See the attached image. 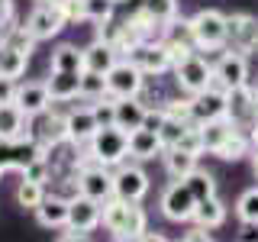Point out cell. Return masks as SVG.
Returning a JSON list of instances; mask_svg holds the SVG:
<instances>
[{
    "instance_id": "1",
    "label": "cell",
    "mask_w": 258,
    "mask_h": 242,
    "mask_svg": "<svg viewBox=\"0 0 258 242\" xmlns=\"http://www.w3.org/2000/svg\"><path fill=\"white\" fill-rule=\"evenodd\" d=\"M100 226L110 232L113 239H142L145 232H149V213H145L139 204L110 197L107 204H103Z\"/></svg>"
},
{
    "instance_id": "2",
    "label": "cell",
    "mask_w": 258,
    "mask_h": 242,
    "mask_svg": "<svg viewBox=\"0 0 258 242\" xmlns=\"http://www.w3.org/2000/svg\"><path fill=\"white\" fill-rule=\"evenodd\" d=\"M78 194L97 200V204H107L113 197V168H103L87 145H81L78 152Z\"/></svg>"
},
{
    "instance_id": "3",
    "label": "cell",
    "mask_w": 258,
    "mask_h": 242,
    "mask_svg": "<svg viewBox=\"0 0 258 242\" xmlns=\"http://www.w3.org/2000/svg\"><path fill=\"white\" fill-rule=\"evenodd\" d=\"M190 26V39L197 45V52H223L226 48V13L213 10V7H204L194 16H187Z\"/></svg>"
},
{
    "instance_id": "4",
    "label": "cell",
    "mask_w": 258,
    "mask_h": 242,
    "mask_svg": "<svg viewBox=\"0 0 258 242\" xmlns=\"http://www.w3.org/2000/svg\"><path fill=\"white\" fill-rule=\"evenodd\" d=\"M87 152L103 168H119L123 161H129V133H123L119 126H100L87 142Z\"/></svg>"
},
{
    "instance_id": "5",
    "label": "cell",
    "mask_w": 258,
    "mask_h": 242,
    "mask_svg": "<svg viewBox=\"0 0 258 242\" xmlns=\"http://www.w3.org/2000/svg\"><path fill=\"white\" fill-rule=\"evenodd\" d=\"M171 75H174L177 91H184L187 97H194V94L207 91V87H213V62H210L204 52H194L190 58H184V62L174 65Z\"/></svg>"
},
{
    "instance_id": "6",
    "label": "cell",
    "mask_w": 258,
    "mask_h": 242,
    "mask_svg": "<svg viewBox=\"0 0 258 242\" xmlns=\"http://www.w3.org/2000/svg\"><path fill=\"white\" fill-rule=\"evenodd\" d=\"M158 210L171 223H190L194 210H197V197L190 194V188L184 181H168L161 197H158Z\"/></svg>"
},
{
    "instance_id": "7",
    "label": "cell",
    "mask_w": 258,
    "mask_h": 242,
    "mask_svg": "<svg viewBox=\"0 0 258 242\" xmlns=\"http://www.w3.org/2000/svg\"><path fill=\"white\" fill-rule=\"evenodd\" d=\"M149 188H152V181H149V174H145L142 165L123 161L119 168H113V197L129 200V204H142Z\"/></svg>"
},
{
    "instance_id": "8",
    "label": "cell",
    "mask_w": 258,
    "mask_h": 242,
    "mask_svg": "<svg viewBox=\"0 0 258 242\" xmlns=\"http://www.w3.org/2000/svg\"><path fill=\"white\" fill-rule=\"evenodd\" d=\"M213 84L223 87V91H232V87L248 84V55L232 52V48L216 52V62H213Z\"/></svg>"
},
{
    "instance_id": "9",
    "label": "cell",
    "mask_w": 258,
    "mask_h": 242,
    "mask_svg": "<svg viewBox=\"0 0 258 242\" xmlns=\"http://www.w3.org/2000/svg\"><path fill=\"white\" fill-rule=\"evenodd\" d=\"M145 78L139 68H136L129 58H119L113 68L107 71V94L113 100H126V97H139L145 87Z\"/></svg>"
},
{
    "instance_id": "10",
    "label": "cell",
    "mask_w": 258,
    "mask_h": 242,
    "mask_svg": "<svg viewBox=\"0 0 258 242\" xmlns=\"http://www.w3.org/2000/svg\"><path fill=\"white\" fill-rule=\"evenodd\" d=\"M26 32L36 42H52L58 32L68 26L64 23V16H61V10H58V4H36L29 10V16H26Z\"/></svg>"
},
{
    "instance_id": "11",
    "label": "cell",
    "mask_w": 258,
    "mask_h": 242,
    "mask_svg": "<svg viewBox=\"0 0 258 242\" xmlns=\"http://www.w3.org/2000/svg\"><path fill=\"white\" fill-rule=\"evenodd\" d=\"M226 48L252 55L258 48V20L252 13H229L226 16Z\"/></svg>"
},
{
    "instance_id": "12",
    "label": "cell",
    "mask_w": 258,
    "mask_h": 242,
    "mask_svg": "<svg viewBox=\"0 0 258 242\" xmlns=\"http://www.w3.org/2000/svg\"><path fill=\"white\" fill-rule=\"evenodd\" d=\"M255 116H258V94H255L252 84L226 91V119H229L232 126L248 133V126H252Z\"/></svg>"
},
{
    "instance_id": "13",
    "label": "cell",
    "mask_w": 258,
    "mask_h": 242,
    "mask_svg": "<svg viewBox=\"0 0 258 242\" xmlns=\"http://www.w3.org/2000/svg\"><path fill=\"white\" fill-rule=\"evenodd\" d=\"M64 113H68V110H64ZM64 113L55 110V103H52V110H45L42 116L32 119V139L42 145V152L55 149V145H61V142H68V119H64Z\"/></svg>"
},
{
    "instance_id": "14",
    "label": "cell",
    "mask_w": 258,
    "mask_h": 242,
    "mask_svg": "<svg viewBox=\"0 0 258 242\" xmlns=\"http://www.w3.org/2000/svg\"><path fill=\"white\" fill-rule=\"evenodd\" d=\"M126 58L133 62L145 78H158V75H165V71H171V55H168V48H165V42H161V39L136 45L133 52L126 55Z\"/></svg>"
},
{
    "instance_id": "15",
    "label": "cell",
    "mask_w": 258,
    "mask_h": 242,
    "mask_svg": "<svg viewBox=\"0 0 258 242\" xmlns=\"http://www.w3.org/2000/svg\"><path fill=\"white\" fill-rule=\"evenodd\" d=\"M39 155H45L42 145H39L32 136L26 139H0V168L4 171H20L29 165V161H36Z\"/></svg>"
},
{
    "instance_id": "16",
    "label": "cell",
    "mask_w": 258,
    "mask_h": 242,
    "mask_svg": "<svg viewBox=\"0 0 258 242\" xmlns=\"http://www.w3.org/2000/svg\"><path fill=\"white\" fill-rule=\"evenodd\" d=\"M190 113H194V123L204 126L213 123V119H226V91L223 87H207V91L194 94L190 97Z\"/></svg>"
},
{
    "instance_id": "17",
    "label": "cell",
    "mask_w": 258,
    "mask_h": 242,
    "mask_svg": "<svg viewBox=\"0 0 258 242\" xmlns=\"http://www.w3.org/2000/svg\"><path fill=\"white\" fill-rule=\"evenodd\" d=\"M16 107H20L26 116H42L45 110H52V94H48V84L45 81H20V87H16Z\"/></svg>"
},
{
    "instance_id": "18",
    "label": "cell",
    "mask_w": 258,
    "mask_h": 242,
    "mask_svg": "<svg viewBox=\"0 0 258 242\" xmlns=\"http://www.w3.org/2000/svg\"><path fill=\"white\" fill-rule=\"evenodd\" d=\"M103 220V204H97V200L84 197V194H78V197L68 200V226L78 232H94L97 226Z\"/></svg>"
},
{
    "instance_id": "19",
    "label": "cell",
    "mask_w": 258,
    "mask_h": 242,
    "mask_svg": "<svg viewBox=\"0 0 258 242\" xmlns=\"http://www.w3.org/2000/svg\"><path fill=\"white\" fill-rule=\"evenodd\" d=\"M64 119H68V142H75V145H87L94 139V133L100 126H97V116H94V110L87 107H71L68 113H64Z\"/></svg>"
},
{
    "instance_id": "20",
    "label": "cell",
    "mask_w": 258,
    "mask_h": 242,
    "mask_svg": "<svg viewBox=\"0 0 258 242\" xmlns=\"http://www.w3.org/2000/svg\"><path fill=\"white\" fill-rule=\"evenodd\" d=\"M32 136V116L16 103H0V139H26Z\"/></svg>"
},
{
    "instance_id": "21",
    "label": "cell",
    "mask_w": 258,
    "mask_h": 242,
    "mask_svg": "<svg viewBox=\"0 0 258 242\" xmlns=\"http://www.w3.org/2000/svg\"><path fill=\"white\" fill-rule=\"evenodd\" d=\"M161 152H165V145H161L155 129L142 126V129H133V133H129V158L152 161V158H161Z\"/></svg>"
},
{
    "instance_id": "22",
    "label": "cell",
    "mask_w": 258,
    "mask_h": 242,
    "mask_svg": "<svg viewBox=\"0 0 258 242\" xmlns=\"http://www.w3.org/2000/svg\"><path fill=\"white\" fill-rule=\"evenodd\" d=\"M32 213H36V223L45 226V229H64L68 226V200L58 197V194H48Z\"/></svg>"
},
{
    "instance_id": "23",
    "label": "cell",
    "mask_w": 258,
    "mask_h": 242,
    "mask_svg": "<svg viewBox=\"0 0 258 242\" xmlns=\"http://www.w3.org/2000/svg\"><path fill=\"white\" fill-rule=\"evenodd\" d=\"M48 71H64V75H81L84 71V48L61 42L48 55Z\"/></svg>"
},
{
    "instance_id": "24",
    "label": "cell",
    "mask_w": 258,
    "mask_h": 242,
    "mask_svg": "<svg viewBox=\"0 0 258 242\" xmlns=\"http://www.w3.org/2000/svg\"><path fill=\"white\" fill-rule=\"evenodd\" d=\"M145 113L149 107L139 100V97H126V100H116V113H113V126H119L123 133H133V129H142Z\"/></svg>"
},
{
    "instance_id": "25",
    "label": "cell",
    "mask_w": 258,
    "mask_h": 242,
    "mask_svg": "<svg viewBox=\"0 0 258 242\" xmlns=\"http://www.w3.org/2000/svg\"><path fill=\"white\" fill-rule=\"evenodd\" d=\"M226 216H229V207H226L220 197H207V200H200V204H197L190 223L210 232V229H220V226L226 223Z\"/></svg>"
},
{
    "instance_id": "26",
    "label": "cell",
    "mask_w": 258,
    "mask_h": 242,
    "mask_svg": "<svg viewBox=\"0 0 258 242\" xmlns=\"http://www.w3.org/2000/svg\"><path fill=\"white\" fill-rule=\"evenodd\" d=\"M119 62V52L100 39H94L91 45L84 48V71H97V75H107L113 65Z\"/></svg>"
},
{
    "instance_id": "27",
    "label": "cell",
    "mask_w": 258,
    "mask_h": 242,
    "mask_svg": "<svg viewBox=\"0 0 258 242\" xmlns=\"http://www.w3.org/2000/svg\"><path fill=\"white\" fill-rule=\"evenodd\" d=\"M48 94L55 103H71L81 97V75H64V71H52V78H45Z\"/></svg>"
},
{
    "instance_id": "28",
    "label": "cell",
    "mask_w": 258,
    "mask_h": 242,
    "mask_svg": "<svg viewBox=\"0 0 258 242\" xmlns=\"http://www.w3.org/2000/svg\"><path fill=\"white\" fill-rule=\"evenodd\" d=\"M248 152H252V139H248V133H245V129H232V133L226 136V142L213 152V155L220 161H242V158H248Z\"/></svg>"
},
{
    "instance_id": "29",
    "label": "cell",
    "mask_w": 258,
    "mask_h": 242,
    "mask_svg": "<svg viewBox=\"0 0 258 242\" xmlns=\"http://www.w3.org/2000/svg\"><path fill=\"white\" fill-rule=\"evenodd\" d=\"M161 161H165V171L171 174V181H184L197 168V155H190L184 149H165L161 152Z\"/></svg>"
},
{
    "instance_id": "30",
    "label": "cell",
    "mask_w": 258,
    "mask_h": 242,
    "mask_svg": "<svg viewBox=\"0 0 258 242\" xmlns=\"http://www.w3.org/2000/svg\"><path fill=\"white\" fill-rule=\"evenodd\" d=\"M26 65H29V55H23L20 48L0 42V78H13V81H20L23 75H26Z\"/></svg>"
},
{
    "instance_id": "31",
    "label": "cell",
    "mask_w": 258,
    "mask_h": 242,
    "mask_svg": "<svg viewBox=\"0 0 258 242\" xmlns=\"http://www.w3.org/2000/svg\"><path fill=\"white\" fill-rule=\"evenodd\" d=\"M184 184H187L190 194L197 197V204L207 200V197H216V177H213V171H207V168H200V165L184 177Z\"/></svg>"
},
{
    "instance_id": "32",
    "label": "cell",
    "mask_w": 258,
    "mask_h": 242,
    "mask_svg": "<svg viewBox=\"0 0 258 242\" xmlns=\"http://www.w3.org/2000/svg\"><path fill=\"white\" fill-rule=\"evenodd\" d=\"M232 129H236V126H232L229 119H213V123L200 126V136H204V155H207V152L213 155V152L226 142V136H229Z\"/></svg>"
},
{
    "instance_id": "33",
    "label": "cell",
    "mask_w": 258,
    "mask_h": 242,
    "mask_svg": "<svg viewBox=\"0 0 258 242\" xmlns=\"http://www.w3.org/2000/svg\"><path fill=\"white\" fill-rule=\"evenodd\" d=\"M107 97V75H97V71H81V97L78 100L94 103Z\"/></svg>"
},
{
    "instance_id": "34",
    "label": "cell",
    "mask_w": 258,
    "mask_h": 242,
    "mask_svg": "<svg viewBox=\"0 0 258 242\" xmlns=\"http://www.w3.org/2000/svg\"><path fill=\"white\" fill-rule=\"evenodd\" d=\"M48 197V191H45V184H36V181H26L23 177L20 184H16V204H20L23 210H36L42 200Z\"/></svg>"
},
{
    "instance_id": "35",
    "label": "cell",
    "mask_w": 258,
    "mask_h": 242,
    "mask_svg": "<svg viewBox=\"0 0 258 242\" xmlns=\"http://www.w3.org/2000/svg\"><path fill=\"white\" fill-rule=\"evenodd\" d=\"M236 216H239V223L258 226V184L239 194V200H236Z\"/></svg>"
},
{
    "instance_id": "36",
    "label": "cell",
    "mask_w": 258,
    "mask_h": 242,
    "mask_svg": "<svg viewBox=\"0 0 258 242\" xmlns=\"http://www.w3.org/2000/svg\"><path fill=\"white\" fill-rule=\"evenodd\" d=\"M161 113L168 119H177V123H194V113H190V97H165L161 103Z\"/></svg>"
},
{
    "instance_id": "37",
    "label": "cell",
    "mask_w": 258,
    "mask_h": 242,
    "mask_svg": "<svg viewBox=\"0 0 258 242\" xmlns=\"http://www.w3.org/2000/svg\"><path fill=\"white\" fill-rule=\"evenodd\" d=\"M116 0H84V13H87V23H107L116 16Z\"/></svg>"
},
{
    "instance_id": "38",
    "label": "cell",
    "mask_w": 258,
    "mask_h": 242,
    "mask_svg": "<svg viewBox=\"0 0 258 242\" xmlns=\"http://www.w3.org/2000/svg\"><path fill=\"white\" fill-rule=\"evenodd\" d=\"M0 42L20 48L23 55H32V52H36V39H32L29 32H26V26H10V29L4 32V39H0Z\"/></svg>"
},
{
    "instance_id": "39",
    "label": "cell",
    "mask_w": 258,
    "mask_h": 242,
    "mask_svg": "<svg viewBox=\"0 0 258 242\" xmlns=\"http://www.w3.org/2000/svg\"><path fill=\"white\" fill-rule=\"evenodd\" d=\"M187 126H194V123H177V119H168L165 116V123H161V129H158L161 145H165V149H174V145L181 142V136L187 133Z\"/></svg>"
},
{
    "instance_id": "40",
    "label": "cell",
    "mask_w": 258,
    "mask_h": 242,
    "mask_svg": "<svg viewBox=\"0 0 258 242\" xmlns=\"http://www.w3.org/2000/svg\"><path fill=\"white\" fill-rule=\"evenodd\" d=\"M23 177L26 181H36V184H48L52 181V165H48V155H39L36 161H29L23 168Z\"/></svg>"
},
{
    "instance_id": "41",
    "label": "cell",
    "mask_w": 258,
    "mask_h": 242,
    "mask_svg": "<svg viewBox=\"0 0 258 242\" xmlns=\"http://www.w3.org/2000/svg\"><path fill=\"white\" fill-rule=\"evenodd\" d=\"M87 107L94 110V116H97V126H113V113H116V100L107 94V97H100V100H94V103H87Z\"/></svg>"
},
{
    "instance_id": "42",
    "label": "cell",
    "mask_w": 258,
    "mask_h": 242,
    "mask_svg": "<svg viewBox=\"0 0 258 242\" xmlns=\"http://www.w3.org/2000/svg\"><path fill=\"white\" fill-rule=\"evenodd\" d=\"M58 10H61V16H64L68 26H75V23H87L84 0H58Z\"/></svg>"
},
{
    "instance_id": "43",
    "label": "cell",
    "mask_w": 258,
    "mask_h": 242,
    "mask_svg": "<svg viewBox=\"0 0 258 242\" xmlns=\"http://www.w3.org/2000/svg\"><path fill=\"white\" fill-rule=\"evenodd\" d=\"M139 4L149 7L161 23H171L174 16H177V0H139Z\"/></svg>"
},
{
    "instance_id": "44",
    "label": "cell",
    "mask_w": 258,
    "mask_h": 242,
    "mask_svg": "<svg viewBox=\"0 0 258 242\" xmlns=\"http://www.w3.org/2000/svg\"><path fill=\"white\" fill-rule=\"evenodd\" d=\"M16 87H20V81L0 78V103H13L16 100Z\"/></svg>"
},
{
    "instance_id": "45",
    "label": "cell",
    "mask_w": 258,
    "mask_h": 242,
    "mask_svg": "<svg viewBox=\"0 0 258 242\" xmlns=\"http://www.w3.org/2000/svg\"><path fill=\"white\" fill-rule=\"evenodd\" d=\"M55 242H91V232H78V229H71V226H64L61 236Z\"/></svg>"
},
{
    "instance_id": "46",
    "label": "cell",
    "mask_w": 258,
    "mask_h": 242,
    "mask_svg": "<svg viewBox=\"0 0 258 242\" xmlns=\"http://www.w3.org/2000/svg\"><path fill=\"white\" fill-rule=\"evenodd\" d=\"M236 242H258V226L242 223V229H239V239H236Z\"/></svg>"
},
{
    "instance_id": "47",
    "label": "cell",
    "mask_w": 258,
    "mask_h": 242,
    "mask_svg": "<svg viewBox=\"0 0 258 242\" xmlns=\"http://www.w3.org/2000/svg\"><path fill=\"white\" fill-rule=\"evenodd\" d=\"M139 242H171V239H168V236H161V232H152V229H149V232H145V236H142Z\"/></svg>"
},
{
    "instance_id": "48",
    "label": "cell",
    "mask_w": 258,
    "mask_h": 242,
    "mask_svg": "<svg viewBox=\"0 0 258 242\" xmlns=\"http://www.w3.org/2000/svg\"><path fill=\"white\" fill-rule=\"evenodd\" d=\"M248 161H252V174L258 181V145H252V152H248Z\"/></svg>"
},
{
    "instance_id": "49",
    "label": "cell",
    "mask_w": 258,
    "mask_h": 242,
    "mask_svg": "<svg viewBox=\"0 0 258 242\" xmlns=\"http://www.w3.org/2000/svg\"><path fill=\"white\" fill-rule=\"evenodd\" d=\"M248 139H252V145H258V116L252 119V126H248Z\"/></svg>"
},
{
    "instance_id": "50",
    "label": "cell",
    "mask_w": 258,
    "mask_h": 242,
    "mask_svg": "<svg viewBox=\"0 0 258 242\" xmlns=\"http://www.w3.org/2000/svg\"><path fill=\"white\" fill-rule=\"evenodd\" d=\"M36 4H58V0H36Z\"/></svg>"
},
{
    "instance_id": "51",
    "label": "cell",
    "mask_w": 258,
    "mask_h": 242,
    "mask_svg": "<svg viewBox=\"0 0 258 242\" xmlns=\"http://www.w3.org/2000/svg\"><path fill=\"white\" fill-rule=\"evenodd\" d=\"M113 242H139V239H113Z\"/></svg>"
},
{
    "instance_id": "52",
    "label": "cell",
    "mask_w": 258,
    "mask_h": 242,
    "mask_svg": "<svg viewBox=\"0 0 258 242\" xmlns=\"http://www.w3.org/2000/svg\"><path fill=\"white\" fill-rule=\"evenodd\" d=\"M0 177H4V168H0Z\"/></svg>"
},
{
    "instance_id": "53",
    "label": "cell",
    "mask_w": 258,
    "mask_h": 242,
    "mask_svg": "<svg viewBox=\"0 0 258 242\" xmlns=\"http://www.w3.org/2000/svg\"><path fill=\"white\" fill-rule=\"evenodd\" d=\"M255 94H258V87H255Z\"/></svg>"
}]
</instances>
